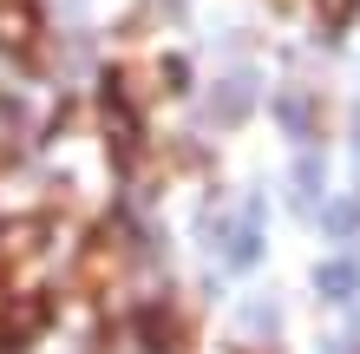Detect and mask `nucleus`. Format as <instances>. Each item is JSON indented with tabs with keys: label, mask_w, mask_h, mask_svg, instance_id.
Returning <instances> with one entry per match:
<instances>
[{
	"label": "nucleus",
	"mask_w": 360,
	"mask_h": 354,
	"mask_svg": "<svg viewBox=\"0 0 360 354\" xmlns=\"http://www.w3.org/2000/svg\"><path fill=\"white\" fill-rule=\"evenodd\" d=\"M249 99H256V72H229L217 92H210V118L217 125H236L249 112Z\"/></svg>",
	"instance_id": "nucleus-1"
},
{
	"label": "nucleus",
	"mask_w": 360,
	"mask_h": 354,
	"mask_svg": "<svg viewBox=\"0 0 360 354\" xmlns=\"http://www.w3.org/2000/svg\"><path fill=\"white\" fill-rule=\"evenodd\" d=\"M314 289H321L328 302H347V296H360V263H354V256H334V263H321V269H314Z\"/></svg>",
	"instance_id": "nucleus-2"
},
{
	"label": "nucleus",
	"mask_w": 360,
	"mask_h": 354,
	"mask_svg": "<svg viewBox=\"0 0 360 354\" xmlns=\"http://www.w3.org/2000/svg\"><path fill=\"white\" fill-rule=\"evenodd\" d=\"M33 33H39V20H33V7H20V0H0V46H13V53H27V46H33Z\"/></svg>",
	"instance_id": "nucleus-3"
},
{
	"label": "nucleus",
	"mask_w": 360,
	"mask_h": 354,
	"mask_svg": "<svg viewBox=\"0 0 360 354\" xmlns=\"http://www.w3.org/2000/svg\"><path fill=\"white\" fill-rule=\"evenodd\" d=\"M39 236H46V230H39L33 217H13V223H0V263H20V256H33V249H39Z\"/></svg>",
	"instance_id": "nucleus-4"
},
{
	"label": "nucleus",
	"mask_w": 360,
	"mask_h": 354,
	"mask_svg": "<svg viewBox=\"0 0 360 354\" xmlns=\"http://www.w3.org/2000/svg\"><path fill=\"white\" fill-rule=\"evenodd\" d=\"M288 197H295V203H314V197H321V158H302V164H295Z\"/></svg>",
	"instance_id": "nucleus-5"
},
{
	"label": "nucleus",
	"mask_w": 360,
	"mask_h": 354,
	"mask_svg": "<svg viewBox=\"0 0 360 354\" xmlns=\"http://www.w3.org/2000/svg\"><path fill=\"white\" fill-rule=\"evenodd\" d=\"M39 322H46V308H39V302H13V308H7V335H13V341L39 335Z\"/></svg>",
	"instance_id": "nucleus-6"
},
{
	"label": "nucleus",
	"mask_w": 360,
	"mask_h": 354,
	"mask_svg": "<svg viewBox=\"0 0 360 354\" xmlns=\"http://www.w3.org/2000/svg\"><path fill=\"white\" fill-rule=\"evenodd\" d=\"M282 125H288L295 138H302L308 125H314V118H308V99H302V92H288V99H282Z\"/></svg>",
	"instance_id": "nucleus-7"
},
{
	"label": "nucleus",
	"mask_w": 360,
	"mask_h": 354,
	"mask_svg": "<svg viewBox=\"0 0 360 354\" xmlns=\"http://www.w3.org/2000/svg\"><path fill=\"white\" fill-rule=\"evenodd\" d=\"M321 230L328 236H347L354 230V210H347V203H328V223H321Z\"/></svg>",
	"instance_id": "nucleus-8"
},
{
	"label": "nucleus",
	"mask_w": 360,
	"mask_h": 354,
	"mask_svg": "<svg viewBox=\"0 0 360 354\" xmlns=\"http://www.w3.org/2000/svg\"><path fill=\"white\" fill-rule=\"evenodd\" d=\"M7 144H13V106L0 99V151H7Z\"/></svg>",
	"instance_id": "nucleus-9"
},
{
	"label": "nucleus",
	"mask_w": 360,
	"mask_h": 354,
	"mask_svg": "<svg viewBox=\"0 0 360 354\" xmlns=\"http://www.w3.org/2000/svg\"><path fill=\"white\" fill-rule=\"evenodd\" d=\"M321 13H328V20H334V27H341V20H347V13H354V0H321Z\"/></svg>",
	"instance_id": "nucleus-10"
},
{
	"label": "nucleus",
	"mask_w": 360,
	"mask_h": 354,
	"mask_svg": "<svg viewBox=\"0 0 360 354\" xmlns=\"http://www.w3.org/2000/svg\"><path fill=\"white\" fill-rule=\"evenodd\" d=\"M354 164H360V125H354Z\"/></svg>",
	"instance_id": "nucleus-11"
}]
</instances>
